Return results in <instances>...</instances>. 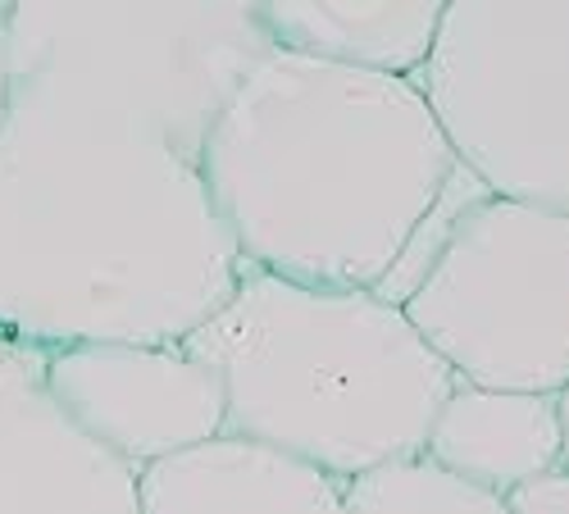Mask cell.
<instances>
[{"instance_id": "8992f818", "label": "cell", "mask_w": 569, "mask_h": 514, "mask_svg": "<svg viewBox=\"0 0 569 514\" xmlns=\"http://www.w3.org/2000/svg\"><path fill=\"white\" fill-rule=\"evenodd\" d=\"M46 387L73 424L141 474L147 464L223 437L228 396L219 373L182 351L78 342L46 351Z\"/></svg>"}, {"instance_id": "8fae6325", "label": "cell", "mask_w": 569, "mask_h": 514, "mask_svg": "<svg viewBox=\"0 0 569 514\" xmlns=\"http://www.w3.org/2000/svg\"><path fill=\"white\" fill-rule=\"evenodd\" d=\"M342 501L347 514H510L506 496L465 483L423 451L347 478Z\"/></svg>"}, {"instance_id": "5b68a950", "label": "cell", "mask_w": 569, "mask_h": 514, "mask_svg": "<svg viewBox=\"0 0 569 514\" xmlns=\"http://www.w3.org/2000/svg\"><path fill=\"white\" fill-rule=\"evenodd\" d=\"M415 87L483 187L569 214L565 0H447Z\"/></svg>"}, {"instance_id": "6da1fadb", "label": "cell", "mask_w": 569, "mask_h": 514, "mask_svg": "<svg viewBox=\"0 0 569 514\" xmlns=\"http://www.w3.org/2000/svg\"><path fill=\"white\" fill-rule=\"evenodd\" d=\"M264 51L256 6L14 0L0 337L164 346L228 305L247 264L201 155Z\"/></svg>"}, {"instance_id": "ba28073f", "label": "cell", "mask_w": 569, "mask_h": 514, "mask_svg": "<svg viewBox=\"0 0 569 514\" xmlns=\"http://www.w3.org/2000/svg\"><path fill=\"white\" fill-rule=\"evenodd\" d=\"M141 514H347L342 483L247 437H214L137 474Z\"/></svg>"}, {"instance_id": "277c9868", "label": "cell", "mask_w": 569, "mask_h": 514, "mask_svg": "<svg viewBox=\"0 0 569 514\" xmlns=\"http://www.w3.org/2000/svg\"><path fill=\"white\" fill-rule=\"evenodd\" d=\"M469 387H569V214L497 196L465 164L373 288Z\"/></svg>"}, {"instance_id": "7c38bea8", "label": "cell", "mask_w": 569, "mask_h": 514, "mask_svg": "<svg viewBox=\"0 0 569 514\" xmlns=\"http://www.w3.org/2000/svg\"><path fill=\"white\" fill-rule=\"evenodd\" d=\"M506 510L510 514H569V474L551 470L525 487H515L506 496Z\"/></svg>"}, {"instance_id": "9c48e42d", "label": "cell", "mask_w": 569, "mask_h": 514, "mask_svg": "<svg viewBox=\"0 0 569 514\" xmlns=\"http://www.w3.org/2000/svg\"><path fill=\"white\" fill-rule=\"evenodd\" d=\"M442 0H264L256 19L288 56L419 78L442 28Z\"/></svg>"}, {"instance_id": "5bb4252c", "label": "cell", "mask_w": 569, "mask_h": 514, "mask_svg": "<svg viewBox=\"0 0 569 514\" xmlns=\"http://www.w3.org/2000/svg\"><path fill=\"white\" fill-rule=\"evenodd\" d=\"M556 410H560V470L569 474V387L556 396Z\"/></svg>"}, {"instance_id": "3957f363", "label": "cell", "mask_w": 569, "mask_h": 514, "mask_svg": "<svg viewBox=\"0 0 569 514\" xmlns=\"http://www.w3.org/2000/svg\"><path fill=\"white\" fill-rule=\"evenodd\" d=\"M228 396V437L356 478L419 455L456 373L378 292L301 288L242 269L228 305L182 337Z\"/></svg>"}, {"instance_id": "7a4b0ae2", "label": "cell", "mask_w": 569, "mask_h": 514, "mask_svg": "<svg viewBox=\"0 0 569 514\" xmlns=\"http://www.w3.org/2000/svg\"><path fill=\"white\" fill-rule=\"evenodd\" d=\"M456 151L410 78L269 51L206 137V187L242 264L373 292L438 205Z\"/></svg>"}, {"instance_id": "4fadbf2b", "label": "cell", "mask_w": 569, "mask_h": 514, "mask_svg": "<svg viewBox=\"0 0 569 514\" xmlns=\"http://www.w3.org/2000/svg\"><path fill=\"white\" fill-rule=\"evenodd\" d=\"M6 23H10V6H0V123H6V105H10V64H6Z\"/></svg>"}, {"instance_id": "52a82bcc", "label": "cell", "mask_w": 569, "mask_h": 514, "mask_svg": "<svg viewBox=\"0 0 569 514\" xmlns=\"http://www.w3.org/2000/svg\"><path fill=\"white\" fill-rule=\"evenodd\" d=\"M0 514H141L137 470L46 387V346L0 337Z\"/></svg>"}, {"instance_id": "30bf717a", "label": "cell", "mask_w": 569, "mask_h": 514, "mask_svg": "<svg viewBox=\"0 0 569 514\" xmlns=\"http://www.w3.org/2000/svg\"><path fill=\"white\" fill-rule=\"evenodd\" d=\"M423 455L460 474L473 487L510 496L551 470H560V410L538 392H488L456 383L438 410Z\"/></svg>"}]
</instances>
